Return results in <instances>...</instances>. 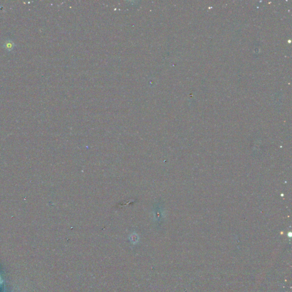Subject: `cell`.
<instances>
[{
	"mask_svg": "<svg viewBox=\"0 0 292 292\" xmlns=\"http://www.w3.org/2000/svg\"><path fill=\"white\" fill-rule=\"evenodd\" d=\"M4 47H5V49L8 51L12 50L15 47V44L11 41H6L5 42Z\"/></svg>",
	"mask_w": 292,
	"mask_h": 292,
	"instance_id": "6da1fadb",
	"label": "cell"
}]
</instances>
